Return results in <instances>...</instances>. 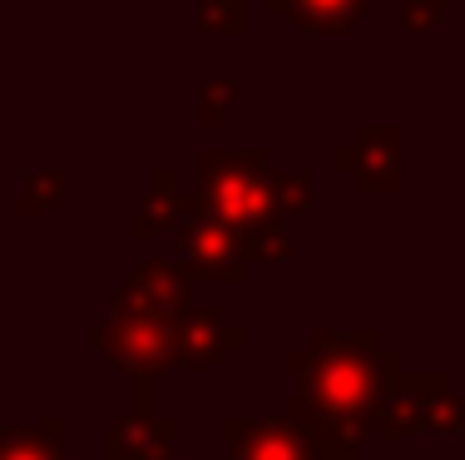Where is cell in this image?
I'll return each instance as SVG.
<instances>
[{"label": "cell", "mask_w": 465, "mask_h": 460, "mask_svg": "<svg viewBox=\"0 0 465 460\" xmlns=\"http://www.w3.org/2000/svg\"><path fill=\"white\" fill-rule=\"evenodd\" d=\"M287 371H292L287 416L322 441L361 445L371 441L376 411H381L391 381L406 371V361L396 347L381 342L376 327H361V332L322 327V332H312V342L287 357Z\"/></svg>", "instance_id": "cell-1"}, {"label": "cell", "mask_w": 465, "mask_h": 460, "mask_svg": "<svg viewBox=\"0 0 465 460\" xmlns=\"http://www.w3.org/2000/svg\"><path fill=\"white\" fill-rule=\"evenodd\" d=\"M268 153L258 144L242 149H213L198 153V199L213 218H223L232 233L242 238L252 262H282L292 253L287 243V218L272 203L268 183Z\"/></svg>", "instance_id": "cell-2"}, {"label": "cell", "mask_w": 465, "mask_h": 460, "mask_svg": "<svg viewBox=\"0 0 465 460\" xmlns=\"http://www.w3.org/2000/svg\"><path fill=\"white\" fill-rule=\"evenodd\" d=\"M465 396L450 391L440 371H401L376 411L371 441H411V436H460Z\"/></svg>", "instance_id": "cell-3"}, {"label": "cell", "mask_w": 465, "mask_h": 460, "mask_svg": "<svg viewBox=\"0 0 465 460\" xmlns=\"http://www.w3.org/2000/svg\"><path fill=\"white\" fill-rule=\"evenodd\" d=\"M94 352L114 371H124L129 387H153V377L179 367V332L169 317L153 312H109L94 332Z\"/></svg>", "instance_id": "cell-4"}, {"label": "cell", "mask_w": 465, "mask_h": 460, "mask_svg": "<svg viewBox=\"0 0 465 460\" xmlns=\"http://www.w3.org/2000/svg\"><path fill=\"white\" fill-rule=\"evenodd\" d=\"M218 431H223L228 460H357V445L322 441V436L302 431L292 416H278V421L223 416Z\"/></svg>", "instance_id": "cell-5"}, {"label": "cell", "mask_w": 465, "mask_h": 460, "mask_svg": "<svg viewBox=\"0 0 465 460\" xmlns=\"http://www.w3.org/2000/svg\"><path fill=\"white\" fill-rule=\"evenodd\" d=\"M179 262L193 278H208V282H242V272H248V248H242V238L232 233L223 218H213L203 203H198L193 218H183L179 233Z\"/></svg>", "instance_id": "cell-6"}, {"label": "cell", "mask_w": 465, "mask_h": 460, "mask_svg": "<svg viewBox=\"0 0 465 460\" xmlns=\"http://www.w3.org/2000/svg\"><path fill=\"white\" fill-rule=\"evenodd\" d=\"M188 307H193V272L173 258H143L109 298V312H153L169 322H179Z\"/></svg>", "instance_id": "cell-7"}, {"label": "cell", "mask_w": 465, "mask_h": 460, "mask_svg": "<svg viewBox=\"0 0 465 460\" xmlns=\"http://www.w3.org/2000/svg\"><path fill=\"white\" fill-rule=\"evenodd\" d=\"M331 159L351 179V189L367 193V199L401 189V129L396 124H361L351 144H341Z\"/></svg>", "instance_id": "cell-8"}, {"label": "cell", "mask_w": 465, "mask_h": 460, "mask_svg": "<svg viewBox=\"0 0 465 460\" xmlns=\"http://www.w3.org/2000/svg\"><path fill=\"white\" fill-rule=\"evenodd\" d=\"M173 332H179V367H218L228 352L242 347V332L223 317V307H213V302H193L173 322Z\"/></svg>", "instance_id": "cell-9"}, {"label": "cell", "mask_w": 465, "mask_h": 460, "mask_svg": "<svg viewBox=\"0 0 465 460\" xmlns=\"http://www.w3.org/2000/svg\"><path fill=\"white\" fill-rule=\"evenodd\" d=\"M198 203H203L198 193H183V189H179V173H173V169H159V173H153V183L139 193L134 218H129V233H134L139 243H143V238H153V233H169V228L179 233L183 218L198 213Z\"/></svg>", "instance_id": "cell-10"}, {"label": "cell", "mask_w": 465, "mask_h": 460, "mask_svg": "<svg viewBox=\"0 0 465 460\" xmlns=\"http://www.w3.org/2000/svg\"><path fill=\"white\" fill-rule=\"evenodd\" d=\"M268 10L287 15L307 35H347L371 10V0H268Z\"/></svg>", "instance_id": "cell-11"}, {"label": "cell", "mask_w": 465, "mask_h": 460, "mask_svg": "<svg viewBox=\"0 0 465 460\" xmlns=\"http://www.w3.org/2000/svg\"><path fill=\"white\" fill-rule=\"evenodd\" d=\"M0 460H64V421L45 416L35 426H0Z\"/></svg>", "instance_id": "cell-12"}, {"label": "cell", "mask_w": 465, "mask_h": 460, "mask_svg": "<svg viewBox=\"0 0 465 460\" xmlns=\"http://www.w3.org/2000/svg\"><path fill=\"white\" fill-rule=\"evenodd\" d=\"M60 203H64V173H60V169L20 173V213H25V218L54 213Z\"/></svg>", "instance_id": "cell-13"}, {"label": "cell", "mask_w": 465, "mask_h": 460, "mask_svg": "<svg viewBox=\"0 0 465 460\" xmlns=\"http://www.w3.org/2000/svg\"><path fill=\"white\" fill-rule=\"evenodd\" d=\"M198 30L238 40L248 30V0H198Z\"/></svg>", "instance_id": "cell-14"}, {"label": "cell", "mask_w": 465, "mask_h": 460, "mask_svg": "<svg viewBox=\"0 0 465 460\" xmlns=\"http://www.w3.org/2000/svg\"><path fill=\"white\" fill-rule=\"evenodd\" d=\"M268 183H272V203H278V213H282V218L307 213V203H312V179H307L302 169L268 173Z\"/></svg>", "instance_id": "cell-15"}, {"label": "cell", "mask_w": 465, "mask_h": 460, "mask_svg": "<svg viewBox=\"0 0 465 460\" xmlns=\"http://www.w3.org/2000/svg\"><path fill=\"white\" fill-rule=\"evenodd\" d=\"M450 0H401V25L411 35H440L450 25Z\"/></svg>", "instance_id": "cell-16"}, {"label": "cell", "mask_w": 465, "mask_h": 460, "mask_svg": "<svg viewBox=\"0 0 465 460\" xmlns=\"http://www.w3.org/2000/svg\"><path fill=\"white\" fill-rule=\"evenodd\" d=\"M232 104H238V84L218 74V80H208V84H203V94H198V119H203V124L213 129V124H223V114H228Z\"/></svg>", "instance_id": "cell-17"}]
</instances>
